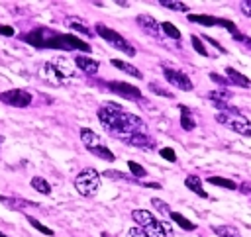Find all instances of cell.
Returning <instances> with one entry per match:
<instances>
[{
  "label": "cell",
  "instance_id": "18",
  "mask_svg": "<svg viewBox=\"0 0 251 237\" xmlns=\"http://www.w3.org/2000/svg\"><path fill=\"white\" fill-rule=\"evenodd\" d=\"M180 127L184 131H192L196 127V121H194V118L186 106H180Z\"/></svg>",
  "mask_w": 251,
  "mask_h": 237
},
{
  "label": "cell",
  "instance_id": "30",
  "mask_svg": "<svg viewBox=\"0 0 251 237\" xmlns=\"http://www.w3.org/2000/svg\"><path fill=\"white\" fill-rule=\"evenodd\" d=\"M149 90H151V92H155V94H159V96L173 98V92H171V90H167V88H163V86H159L157 82H149Z\"/></svg>",
  "mask_w": 251,
  "mask_h": 237
},
{
  "label": "cell",
  "instance_id": "17",
  "mask_svg": "<svg viewBox=\"0 0 251 237\" xmlns=\"http://www.w3.org/2000/svg\"><path fill=\"white\" fill-rule=\"evenodd\" d=\"M110 63H112V67H116V69H120L122 72H126V74H129V76H135V78H141V76H143V74H141V71H139L137 67H133V65H129V63H126V61H122V59H112Z\"/></svg>",
  "mask_w": 251,
  "mask_h": 237
},
{
  "label": "cell",
  "instance_id": "20",
  "mask_svg": "<svg viewBox=\"0 0 251 237\" xmlns=\"http://www.w3.org/2000/svg\"><path fill=\"white\" fill-rule=\"evenodd\" d=\"M212 231L220 237H241V233L235 225H214Z\"/></svg>",
  "mask_w": 251,
  "mask_h": 237
},
{
  "label": "cell",
  "instance_id": "1",
  "mask_svg": "<svg viewBox=\"0 0 251 237\" xmlns=\"http://www.w3.org/2000/svg\"><path fill=\"white\" fill-rule=\"evenodd\" d=\"M98 119L112 137L124 141L126 145H131L135 137L147 133V125L139 116L124 110L114 102H106L98 108Z\"/></svg>",
  "mask_w": 251,
  "mask_h": 237
},
{
  "label": "cell",
  "instance_id": "4",
  "mask_svg": "<svg viewBox=\"0 0 251 237\" xmlns=\"http://www.w3.org/2000/svg\"><path fill=\"white\" fill-rule=\"evenodd\" d=\"M80 139H82V145L86 147V151L92 153L94 157H98V159H102V161H116L114 153L106 147V143L100 139V135L94 133L92 129L82 127V129H80Z\"/></svg>",
  "mask_w": 251,
  "mask_h": 237
},
{
  "label": "cell",
  "instance_id": "21",
  "mask_svg": "<svg viewBox=\"0 0 251 237\" xmlns=\"http://www.w3.org/2000/svg\"><path fill=\"white\" fill-rule=\"evenodd\" d=\"M0 202L4 206H8L10 210H22L25 206H35L33 202H27V200H20V198H6V196H0Z\"/></svg>",
  "mask_w": 251,
  "mask_h": 237
},
{
  "label": "cell",
  "instance_id": "10",
  "mask_svg": "<svg viewBox=\"0 0 251 237\" xmlns=\"http://www.w3.org/2000/svg\"><path fill=\"white\" fill-rule=\"evenodd\" d=\"M31 92L24 90V88H12L6 92H0V102L8 104L12 108H27L31 104Z\"/></svg>",
  "mask_w": 251,
  "mask_h": 237
},
{
  "label": "cell",
  "instance_id": "14",
  "mask_svg": "<svg viewBox=\"0 0 251 237\" xmlns=\"http://www.w3.org/2000/svg\"><path fill=\"white\" fill-rule=\"evenodd\" d=\"M75 65H76L82 72H86V74H96L98 69H100V63H98L96 59H90L88 55H76V57H75Z\"/></svg>",
  "mask_w": 251,
  "mask_h": 237
},
{
  "label": "cell",
  "instance_id": "35",
  "mask_svg": "<svg viewBox=\"0 0 251 237\" xmlns=\"http://www.w3.org/2000/svg\"><path fill=\"white\" fill-rule=\"evenodd\" d=\"M127 237H149L141 227H131L129 231H127Z\"/></svg>",
  "mask_w": 251,
  "mask_h": 237
},
{
  "label": "cell",
  "instance_id": "5",
  "mask_svg": "<svg viewBox=\"0 0 251 237\" xmlns=\"http://www.w3.org/2000/svg\"><path fill=\"white\" fill-rule=\"evenodd\" d=\"M216 121L229 127L231 131L239 133V135H247L251 137V121L239 114V110H231V112H218L216 114Z\"/></svg>",
  "mask_w": 251,
  "mask_h": 237
},
{
  "label": "cell",
  "instance_id": "16",
  "mask_svg": "<svg viewBox=\"0 0 251 237\" xmlns=\"http://www.w3.org/2000/svg\"><path fill=\"white\" fill-rule=\"evenodd\" d=\"M184 186H186L188 190H192L194 194H198L200 198H208V192H204V188H202V178H200V176L188 174V176L184 178Z\"/></svg>",
  "mask_w": 251,
  "mask_h": 237
},
{
  "label": "cell",
  "instance_id": "6",
  "mask_svg": "<svg viewBox=\"0 0 251 237\" xmlns=\"http://www.w3.org/2000/svg\"><path fill=\"white\" fill-rule=\"evenodd\" d=\"M131 217L137 223V227H141L149 237H167L163 229V221H159L149 210H133Z\"/></svg>",
  "mask_w": 251,
  "mask_h": 237
},
{
  "label": "cell",
  "instance_id": "22",
  "mask_svg": "<svg viewBox=\"0 0 251 237\" xmlns=\"http://www.w3.org/2000/svg\"><path fill=\"white\" fill-rule=\"evenodd\" d=\"M31 188L37 190V192H41L43 196H49L51 194V184L43 176H33L31 178Z\"/></svg>",
  "mask_w": 251,
  "mask_h": 237
},
{
  "label": "cell",
  "instance_id": "39",
  "mask_svg": "<svg viewBox=\"0 0 251 237\" xmlns=\"http://www.w3.org/2000/svg\"><path fill=\"white\" fill-rule=\"evenodd\" d=\"M0 143H4V135H0Z\"/></svg>",
  "mask_w": 251,
  "mask_h": 237
},
{
  "label": "cell",
  "instance_id": "25",
  "mask_svg": "<svg viewBox=\"0 0 251 237\" xmlns=\"http://www.w3.org/2000/svg\"><path fill=\"white\" fill-rule=\"evenodd\" d=\"M161 29L165 31L167 37H171V39H180V31H178V27L173 25L171 22H163V24H161Z\"/></svg>",
  "mask_w": 251,
  "mask_h": 237
},
{
  "label": "cell",
  "instance_id": "41",
  "mask_svg": "<svg viewBox=\"0 0 251 237\" xmlns=\"http://www.w3.org/2000/svg\"><path fill=\"white\" fill-rule=\"evenodd\" d=\"M247 45H249V47H251V39H247Z\"/></svg>",
  "mask_w": 251,
  "mask_h": 237
},
{
  "label": "cell",
  "instance_id": "24",
  "mask_svg": "<svg viewBox=\"0 0 251 237\" xmlns=\"http://www.w3.org/2000/svg\"><path fill=\"white\" fill-rule=\"evenodd\" d=\"M159 4L167 10H173V12H188V4L178 2V0H161Z\"/></svg>",
  "mask_w": 251,
  "mask_h": 237
},
{
  "label": "cell",
  "instance_id": "34",
  "mask_svg": "<svg viewBox=\"0 0 251 237\" xmlns=\"http://www.w3.org/2000/svg\"><path fill=\"white\" fill-rule=\"evenodd\" d=\"M210 78H212L214 82L222 84V86H227V84H231V82H229V80H227L226 76H222V74H216V72H212V74H210Z\"/></svg>",
  "mask_w": 251,
  "mask_h": 237
},
{
  "label": "cell",
  "instance_id": "38",
  "mask_svg": "<svg viewBox=\"0 0 251 237\" xmlns=\"http://www.w3.org/2000/svg\"><path fill=\"white\" fill-rule=\"evenodd\" d=\"M206 41H208L210 45H214V47H216V49H218L220 53H227V51H226V49H224V47H222V45H220L218 41H214V39H210V37H206Z\"/></svg>",
  "mask_w": 251,
  "mask_h": 237
},
{
  "label": "cell",
  "instance_id": "8",
  "mask_svg": "<svg viewBox=\"0 0 251 237\" xmlns=\"http://www.w3.org/2000/svg\"><path fill=\"white\" fill-rule=\"evenodd\" d=\"M75 188L80 196H92L100 188V174L96 168H82L75 176Z\"/></svg>",
  "mask_w": 251,
  "mask_h": 237
},
{
  "label": "cell",
  "instance_id": "42",
  "mask_svg": "<svg viewBox=\"0 0 251 237\" xmlns=\"http://www.w3.org/2000/svg\"><path fill=\"white\" fill-rule=\"evenodd\" d=\"M102 237H108V233H102Z\"/></svg>",
  "mask_w": 251,
  "mask_h": 237
},
{
  "label": "cell",
  "instance_id": "13",
  "mask_svg": "<svg viewBox=\"0 0 251 237\" xmlns=\"http://www.w3.org/2000/svg\"><path fill=\"white\" fill-rule=\"evenodd\" d=\"M135 22H137V25H139L145 33H149L151 37H161V24H159L153 16H149V14H139V16L135 18Z\"/></svg>",
  "mask_w": 251,
  "mask_h": 237
},
{
  "label": "cell",
  "instance_id": "36",
  "mask_svg": "<svg viewBox=\"0 0 251 237\" xmlns=\"http://www.w3.org/2000/svg\"><path fill=\"white\" fill-rule=\"evenodd\" d=\"M0 35L12 37V35H14V27H12V25H0Z\"/></svg>",
  "mask_w": 251,
  "mask_h": 237
},
{
  "label": "cell",
  "instance_id": "15",
  "mask_svg": "<svg viewBox=\"0 0 251 237\" xmlns=\"http://www.w3.org/2000/svg\"><path fill=\"white\" fill-rule=\"evenodd\" d=\"M226 74H227V80H229L231 84H237V86H241V88H251V80H249L245 74H241L239 71H235L233 67H227V69H226Z\"/></svg>",
  "mask_w": 251,
  "mask_h": 237
},
{
  "label": "cell",
  "instance_id": "37",
  "mask_svg": "<svg viewBox=\"0 0 251 237\" xmlns=\"http://www.w3.org/2000/svg\"><path fill=\"white\" fill-rule=\"evenodd\" d=\"M241 12H243L247 18H251V0H245V2H241Z\"/></svg>",
  "mask_w": 251,
  "mask_h": 237
},
{
  "label": "cell",
  "instance_id": "12",
  "mask_svg": "<svg viewBox=\"0 0 251 237\" xmlns=\"http://www.w3.org/2000/svg\"><path fill=\"white\" fill-rule=\"evenodd\" d=\"M106 86H108V90H112V92L118 94L120 98H127V100H133V102L141 100V90H139L137 86L129 84V82L110 80V82H106Z\"/></svg>",
  "mask_w": 251,
  "mask_h": 237
},
{
  "label": "cell",
  "instance_id": "29",
  "mask_svg": "<svg viewBox=\"0 0 251 237\" xmlns=\"http://www.w3.org/2000/svg\"><path fill=\"white\" fill-rule=\"evenodd\" d=\"M190 43H192V47H194L202 57H208V49L204 47V43H202V39H200L198 35H190Z\"/></svg>",
  "mask_w": 251,
  "mask_h": 237
},
{
  "label": "cell",
  "instance_id": "26",
  "mask_svg": "<svg viewBox=\"0 0 251 237\" xmlns=\"http://www.w3.org/2000/svg\"><path fill=\"white\" fill-rule=\"evenodd\" d=\"M127 168H129L131 176H135V178H143V176H147V170H145L139 163H135V161H127Z\"/></svg>",
  "mask_w": 251,
  "mask_h": 237
},
{
  "label": "cell",
  "instance_id": "32",
  "mask_svg": "<svg viewBox=\"0 0 251 237\" xmlns=\"http://www.w3.org/2000/svg\"><path fill=\"white\" fill-rule=\"evenodd\" d=\"M159 153H161V157H163L165 161H169V163H175V161H176V153H175L171 147H163Z\"/></svg>",
  "mask_w": 251,
  "mask_h": 237
},
{
  "label": "cell",
  "instance_id": "31",
  "mask_svg": "<svg viewBox=\"0 0 251 237\" xmlns=\"http://www.w3.org/2000/svg\"><path fill=\"white\" fill-rule=\"evenodd\" d=\"M69 27H71V29H75V31H78V33H82V35H88V37H92V31H90L86 25L78 24V22H69Z\"/></svg>",
  "mask_w": 251,
  "mask_h": 237
},
{
  "label": "cell",
  "instance_id": "27",
  "mask_svg": "<svg viewBox=\"0 0 251 237\" xmlns=\"http://www.w3.org/2000/svg\"><path fill=\"white\" fill-rule=\"evenodd\" d=\"M151 206H153L161 215H169V213L173 212V210L169 208V204H167V202H163L161 198H151Z\"/></svg>",
  "mask_w": 251,
  "mask_h": 237
},
{
  "label": "cell",
  "instance_id": "9",
  "mask_svg": "<svg viewBox=\"0 0 251 237\" xmlns=\"http://www.w3.org/2000/svg\"><path fill=\"white\" fill-rule=\"evenodd\" d=\"M188 22L192 24H200V25H222L226 29H229L233 33V39L235 41H243V35L237 31L235 24L229 22V20H224V18H214V16H204V14H188Z\"/></svg>",
  "mask_w": 251,
  "mask_h": 237
},
{
  "label": "cell",
  "instance_id": "28",
  "mask_svg": "<svg viewBox=\"0 0 251 237\" xmlns=\"http://www.w3.org/2000/svg\"><path fill=\"white\" fill-rule=\"evenodd\" d=\"M25 219H27V221L31 223V227H35V229H37V231H41L43 235H49V237L53 235V229H49V227H45V225H43V223H41L39 219H35L33 215H25Z\"/></svg>",
  "mask_w": 251,
  "mask_h": 237
},
{
  "label": "cell",
  "instance_id": "33",
  "mask_svg": "<svg viewBox=\"0 0 251 237\" xmlns=\"http://www.w3.org/2000/svg\"><path fill=\"white\" fill-rule=\"evenodd\" d=\"M104 176H108V178H118V180H129V176H127V174L118 172V170H106V172H104Z\"/></svg>",
  "mask_w": 251,
  "mask_h": 237
},
{
  "label": "cell",
  "instance_id": "23",
  "mask_svg": "<svg viewBox=\"0 0 251 237\" xmlns=\"http://www.w3.org/2000/svg\"><path fill=\"white\" fill-rule=\"evenodd\" d=\"M208 182L214 184V186H222V188H227V190H235L237 184L229 178H224V176H208Z\"/></svg>",
  "mask_w": 251,
  "mask_h": 237
},
{
  "label": "cell",
  "instance_id": "2",
  "mask_svg": "<svg viewBox=\"0 0 251 237\" xmlns=\"http://www.w3.org/2000/svg\"><path fill=\"white\" fill-rule=\"evenodd\" d=\"M22 39L37 49H59V51H90V45L76 35L61 33L49 27H35L22 35Z\"/></svg>",
  "mask_w": 251,
  "mask_h": 237
},
{
  "label": "cell",
  "instance_id": "40",
  "mask_svg": "<svg viewBox=\"0 0 251 237\" xmlns=\"http://www.w3.org/2000/svg\"><path fill=\"white\" fill-rule=\"evenodd\" d=\"M0 237H6V233H2V231H0Z\"/></svg>",
  "mask_w": 251,
  "mask_h": 237
},
{
  "label": "cell",
  "instance_id": "11",
  "mask_svg": "<svg viewBox=\"0 0 251 237\" xmlns=\"http://www.w3.org/2000/svg\"><path fill=\"white\" fill-rule=\"evenodd\" d=\"M163 74H165V80L171 86H175L178 90H184V92H190L192 90V80L182 71H176L173 67H163Z\"/></svg>",
  "mask_w": 251,
  "mask_h": 237
},
{
  "label": "cell",
  "instance_id": "7",
  "mask_svg": "<svg viewBox=\"0 0 251 237\" xmlns=\"http://www.w3.org/2000/svg\"><path fill=\"white\" fill-rule=\"evenodd\" d=\"M96 33L104 39V41H108L114 49H118V51H122V53H126V55H129V57H133L137 51H135V47L124 37V35H120L118 31H114V29H110L108 25H104V24H96Z\"/></svg>",
  "mask_w": 251,
  "mask_h": 237
},
{
  "label": "cell",
  "instance_id": "3",
  "mask_svg": "<svg viewBox=\"0 0 251 237\" xmlns=\"http://www.w3.org/2000/svg\"><path fill=\"white\" fill-rule=\"evenodd\" d=\"M39 74L53 86H61L67 80L75 78V67L71 65V61L67 57H53L51 61L43 63Z\"/></svg>",
  "mask_w": 251,
  "mask_h": 237
},
{
  "label": "cell",
  "instance_id": "19",
  "mask_svg": "<svg viewBox=\"0 0 251 237\" xmlns=\"http://www.w3.org/2000/svg\"><path fill=\"white\" fill-rule=\"evenodd\" d=\"M169 217H171L175 223H178V227H182L184 231H194V229H196V223H192L190 219H186V217H184L182 213H178V212H171Z\"/></svg>",
  "mask_w": 251,
  "mask_h": 237
}]
</instances>
